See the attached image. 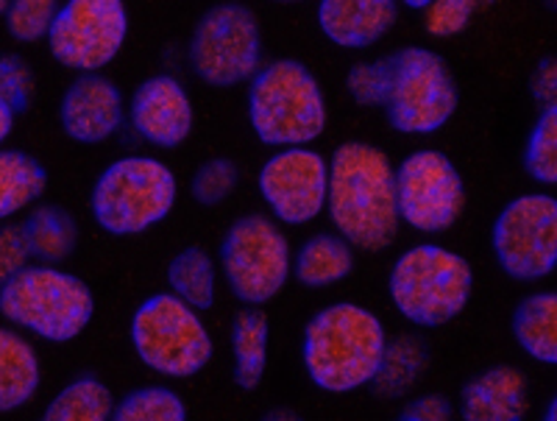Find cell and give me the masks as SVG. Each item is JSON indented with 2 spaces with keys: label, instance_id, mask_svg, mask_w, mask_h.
Here are the masks:
<instances>
[{
  "label": "cell",
  "instance_id": "cell-17",
  "mask_svg": "<svg viewBox=\"0 0 557 421\" xmlns=\"http://www.w3.org/2000/svg\"><path fill=\"white\" fill-rule=\"evenodd\" d=\"M399 0H318L315 23L341 51H371L396 28Z\"/></svg>",
  "mask_w": 557,
  "mask_h": 421
},
{
  "label": "cell",
  "instance_id": "cell-32",
  "mask_svg": "<svg viewBox=\"0 0 557 421\" xmlns=\"http://www.w3.org/2000/svg\"><path fill=\"white\" fill-rule=\"evenodd\" d=\"M240 185V168L228 157H212V160L201 162L198 171L193 173L190 193L201 207H218L223 205L232 193Z\"/></svg>",
  "mask_w": 557,
  "mask_h": 421
},
{
  "label": "cell",
  "instance_id": "cell-35",
  "mask_svg": "<svg viewBox=\"0 0 557 421\" xmlns=\"http://www.w3.org/2000/svg\"><path fill=\"white\" fill-rule=\"evenodd\" d=\"M28 262H32V251H28L26 235H23V224L3 221L0 224V287L26 269Z\"/></svg>",
  "mask_w": 557,
  "mask_h": 421
},
{
  "label": "cell",
  "instance_id": "cell-1",
  "mask_svg": "<svg viewBox=\"0 0 557 421\" xmlns=\"http://www.w3.org/2000/svg\"><path fill=\"white\" fill-rule=\"evenodd\" d=\"M326 182V215L355 249L380 255L399 237L393 162L380 146L346 140L332 151Z\"/></svg>",
  "mask_w": 557,
  "mask_h": 421
},
{
  "label": "cell",
  "instance_id": "cell-12",
  "mask_svg": "<svg viewBox=\"0 0 557 421\" xmlns=\"http://www.w3.org/2000/svg\"><path fill=\"white\" fill-rule=\"evenodd\" d=\"M399 221L424 235H441L462 218L466 182L437 148H418L393 168Z\"/></svg>",
  "mask_w": 557,
  "mask_h": 421
},
{
  "label": "cell",
  "instance_id": "cell-15",
  "mask_svg": "<svg viewBox=\"0 0 557 421\" xmlns=\"http://www.w3.org/2000/svg\"><path fill=\"white\" fill-rule=\"evenodd\" d=\"M126 117L139 140L171 151L190 140L196 128V103L182 78L173 73H153L132 92Z\"/></svg>",
  "mask_w": 557,
  "mask_h": 421
},
{
  "label": "cell",
  "instance_id": "cell-19",
  "mask_svg": "<svg viewBox=\"0 0 557 421\" xmlns=\"http://www.w3.org/2000/svg\"><path fill=\"white\" fill-rule=\"evenodd\" d=\"M42 385V363L26 332L0 324V413L32 405Z\"/></svg>",
  "mask_w": 557,
  "mask_h": 421
},
{
  "label": "cell",
  "instance_id": "cell-34",
  "mask_svg": "<svg viewBox=\"0 0 557 421\" xmlns=\"http://www.w3.org/2000/svg\"><path fill=\"white\" fill-rule=\"evenodd\" d=\"M474 17L476 12L466 0H432L430 7L421 12V26H424L426 37L451 39L469 32Z\"/></svg>",
  "mask_w": 557,
  "mask_h": 421
},
{
  "label": "cell",
  "instance_id": "cell-29",
  "mask_svg": "<svg viewBox=\"0 0 557 421\" xmlns=\"http://www.w3.org/2000/svg\"><path fill=\"white\" fill-rule=\"evenodd\" d=\"M524 171L539 185H557V107L539 112L524 146Z\"/></svg>",
  "mask_w": 557,
  "mask_h": 421
},
{
  "label": "cell",
  "instance_id": "cell-8",
  "mask_svg": "<svg viewBox=\"0 0 557 421\" xmlns=\"http://www.w3.org/2000/svg\"><path fill=\"white\" fill-rule=\"evenodd\" d=\"M460 87L446 59L426 46L391 53V90L382 107L393 132L407 137L435 135L455 117Z\"/></svg>",
  "mask_w": 557,
  "mask_h": 421
},
{
  "label": "cell",
  "instance_id": "cell-38",
  "mask_svg": "<svg viewBox=\"0 0 557 421\" xmlns=\"http://www.w3.org/2000/svg\"><path fill=\"white\" fill-rule=\"evenodd\" d=\"M14 123H17V115H14L12 109L7 103L0 101V146H7V140L12 137Z\"/></svg>",
  "mask_w": 557,
  "mask_h": 421
},
{
  "label": "cell",
  "instance_id": "cell-10",
  "mask_svg": "<svg viewBox=\"0 0 557 421\" xmlns=\"http://www.w3.org/2000/svg\"><path fill=\"white\" fill-rule=\"evenodd\" d=\"M290 243L278 221L248 212L228 226L221 243V271L237 301L262 307L290 280Z\"/></svg>",
  "mask_w": 557,
  "mask_h": 421
},
{
  "label": "cell",
  "instance_id": "cell-40",
  "mask_svg": "<svg viewBox=\"0 0 557 421\" xmlns=\"http://www.w3.org/2000/svg\"><path fill=\"white\" fill-rule=\"evenodd\" d=\"M474 12H482V9H491L496 3V0H466Z\"/></svg>",
  "mask_w": 557,
  "mask_h": 421
},
{
  "label": "cell",
  "instance_id": "cell-18",
  "mask_svg": "<svg viewBox=\"0 0 557 421\" xmlns=\"http://www.w3.org/2000/svg\"><path fill=\"white\" fill-rule=\"evenodd\" d=\"M530 408V383L519 366L496 363L462 385V421H521Z\"/></svg>",
  "mask_w": 557,
  "mask_h": 421
},
{
  "label": "cell",
  "instance_id": "cell-21",
  "mask_svg": "<svg viewBox=\"0 0 557 421\" xmlns=\"http://www.w3.org/2000/svg\"><path fill=\"white\" fill-rule=\"evenodd\" d=\"M23 235H26L28 251L34 262H48V265H64L78 249L76 215L62 205H34L23 215Z\"/></svg>",
  "mask_w": 557,
  "mask_h": 421
},
{
  "label": "cell",
  "instance_id": "cell-26",
  "mask_svg": "<svg viewBox=\"0 0 557 421\" xmlns=\"http://www.w3.org/2000/svg\"><path fill=\"white\" fill-rule=\"evenodd\" d=\"M168 285L173 296H178L198 313L212 310L218 299L215 260L201 246H187L168 262Z\"/></svg>",
  "mask_w": 557,
  "mask_h": 421
},
{
  "label": "cell",
  "instance_id": "cell-23",
  "mask_svg": "<svg viewBox=\"0 0 557 421\" xmlns=\"http://www.w3.org/2000/svg\"><path fill=\"white\" fill-rule=\"evenodd\" d=\"M48 190V171L28 151L0 146V224L26 215Z\"/></svg>",
  "mask_w": 557,
  "mask_h": 421
},
{
  "label": "cell",
  "instance_id": "cell-42",
  "mask_svg": "<svg viewBox=\"0 0 557 421\" xmlns=\"http://www.w3.org/2000/svg\"><path fill=\"white\" fill-rule=\"evenodd\" d=\"M271 3H282V7H293V3H305V0H271Z\"/></svg>",
  "mask_w": 557,
  "mask_h": 421
},
{
  "label": "cell",
  "instance_id": "cell-11",
  "mask_svg": "<svg viewBox=\"0 0 557 421\" xmlns=\"http://www.w3.org/2000/svg\"><path fill=\"white\" fill-rule=\"evenodd\" d=\"M128 28L126 0H62L45 46L64 71L101 73L123 53Z\"/></svg>",
  "mask_w": 557,
  "mask_h": 421
},
{
  "label": "cell",
  "instance_id": "cell-28",
  "mask_svg": "<svg viewBox=\"0 0 557 421\" xmlns=\"http://www.w3.org/2000/svg\"><path fill=\"white\" fill-rule=\"evenodd\" d=\"M114 421H184L187 405L182 396L165 385H146L134 388L121 403H114Z\"/></svg>",
  "mask_w": 557,
  "mask_h": 421
},
{
  "label": "cell",
  "instance_id": "cell-30",
  "mask_svg": "<svg viewBox=\"0 0 557 421\" xmlns=\"http://www.w3.org/2000/svg\"><path fill=\"white\" fill-rule=\"evenodd\" d=\"M62 0H9L0 17L9 39L17 46H39L45 42Z\"/></svg>",
  "mask_w": 557,
  "mask_h": 421
},
{
  "label": "cell",
  "instance_id": "cell-2",
  "mask_svg": "<svg viewBox=\"0 0 557 421\" xmlns=\"http://www.w3.org/2000/svg\"><path fill=\"white\" fill-rule=\"evenodd\" d=\"M387 332L380 315L357 301H335L307 321L301 363L315 388L355 394L374 380Z\"/></svg>",
  "mask_w": 557,
  "mask_h": 421
},
{
  "label": "cell",
  "instance_id": "cell-43",
  "mask_svg": "<svg viewBox=\"0 0 557 421\" xmlns=\"http://www.w3.org/2000/svg\"><path fill=\"white\" fill-rule=\"evenodd\" d=\"M7 7H9V0H0V17H3V12H7Z\"/></svg>",
  "mask_w": 557,
  "mask_h": 421
},
{
  "label": "cell",
  "instance_id": "cell-7",
  "mask_svg": "<svg viewBox=\"0 0 557 421\" xmlns=\"http://www.w3.org/2000/svg\"><path fill=\"white\" fill-rule=\"evenodd\" d=\"M262 62V23L248 3L221 0L203 9L187 42V64L198 82L212 90H232L248 84Z\"/></svg>",
  "mask_w": 557,
  "mask_h": 421
},
{
  "label": "cell",
  "instance_id": "cell-13",
  "mask_svg": "<svg viewBox=\"0 0 557 421\" xmlns=\"http://www.w3.org/2000/svg\"><path fill=\"white\" fill-rule=\"evenodd\" d=\"M491 249L510 280H546L557 269V198L524 193L507 201L491 230Z\"/></svg>",
  "mask_w": 557,
  "mask_h": 421
},
{
  "label": "cell",
  "instance_id": "cell-31",
  "mask_svg": "<svg viewBox=\"0 0 557 421\" xmlns=\"http://www.w3.org/2000/svg\"><path fill=\"white\" fill-rule=\"evenodd\" d=\"M391 90V53L371 62H355L346 73L348 98L362 109H382Z\"/></svg>",
  "mask_w": 557,
  "mask_h": 421
},
{
  "label": "cell",
  "instance_id": "cell-33",
  "mask_svg": "<svg viewBox=\"0 0 557 421\" xmlns=\"http://www.w3.org/2000/svg\"><path fill=\"white\" fill-rule=\"evenodd\" d=\"M37 96V73L32 62L17 51H0V101L14 115L26 112Z\"/></svg>",
  "mask_w": 557,
  "mask_h": 421
},
{
  "label": "cell",
  "instance_id": "cell-36",
  "mask_svg": "<svg viewBox=\"0 0 557 421\" xmlns=\"http://www.w3.org/2000/svg\"><path fill=\"white\" fill-rule=\"evenodd\" d=\"M401 421H449L455 419V405L441 394H421L407 399L399 413Z\"/></svg>",
  "mask_w": 557,
  "mask_h": 421
},
{
  "label": "cell",
  "instance_id": "cell-39",
  "mask_svg": "<svg viewBox=\"0 0 557 421\" xmlns=\"http://www.w3.org/2000/svg\"><path fill=\"white\" fill-rule=\"evenodd\" d=\"M430 3H432V0H399L401 9H410V12H418V14L424 12V9L430 7Z\"/></svg>",
  "mask_w": 557,
  "mask_h": 421
},
{
  "label": "cell",
  "instance_id": "cell-25",
  "mask_svg": "<svg viewBox=\"0 0 557 421\" xmlns=\"http://www.w3.org/2000/svg\"><path fill=\"white\" fill-rule=\"evenodd\" d=\"M513 338L535 363H557V294H530L513 310Z\"/></svg>",
  "mask_w": 557,
  "mask_h": 421
},
{
  "label": "cell",
  "instance_id": "cell-9",
  "mask_svg": "<svg viewBox=\"0 0 557 421\" xmlns=\"http://www.w3.org/2000/svg\"><path fill=\"white\" fill-rule=\"evenodd\" d=\"M134 355L146 369L168 380L201 374L215 355V344L198 310L173 294H153L132 315Z\"/></svg>",
  "mask_w": 557,
  "mask_h": 421
},
{
  "label": "cell",
  "instance_id": "cell-4",
  "mask_svg": "<svg viewBox=\"0 0 557 421\" xmlns=\"http://www.w3.org/2000/svg\"><path fill=\"white\" fill-rule=\"evenodd\" d=\"M96 315V296L62 265L28 262L0 287V319L45 344H70Z\"/></svg>",
  "mask_w": 557,
  "mask_h": 421
},
{
  "label": "cell",
  "instance_id": "cell-41",
  "mask_svg": "<svg viewBox=\"0 0 557 421\" xmlns=\"http://www.w3.org/2000/svg\"><path fill=\"white\" fill-rule=\"evenodd\" d=\"M555 408H557V399H555V396H552V399H549V408L544 410V419H546V421H555V419H557Z\"/></svg>",
  "mask_w": 557,
  "mask_h": 421
},
{
  "label": "cell",
  "instance_id": "cell-16",
  "mask_svg": "<svg viewBox=\"0 0 557 421\" xmlns=\"http://www.w3.org/2000/svg\"><path fill=\"white\" fill-rule=\"evenodd\" d=\"M126 123V98L107 73H76L59 101V126L73 143L101 146Z\"/></svg>",
  "mask_w": 557,
  "mask_h": 421
},
{
  "label": "cell",
  "instance_id": "cell-6",
  "mask_svg": "<svg viewBox=\"0 0 557 421\" xmlns=\"http://www.w3.org/2000/svg\"><path fill=\"white\" fill-rule=\"evenodd\" d=\"M178 198L176 173L157 157H121L92 185L89 210L96 224L114 237H134L162 224Z\"/></svg>",
  "mask_w": 557,
  "mask_h": 421
},
{
  "label": "cell",
  "instance_id": "cell-24",
  "mask_svg": "<svg viewBox=\"0 0 557 421\" xmlns=\"http://www.w3.org/2000/svg\"><path fill=\"white\" fill-rule=\"evenodd\" d=\"M271 324L262 307L246 305L232 319V376L243 391H257L265 380Z\"/></svg>",
  "mask_w": 557,
  "mask_h": 421
},
{
  "label": "cell",
  "instance_id": "cell-22",
  "mask_svg": "<svg viewBox=\"0 0 557 421\" xmlns=\"http://www.w3.org/2000/svg\"><path fill=\"white\" fill-rule=\"evenodd\" d=\"M430 369V344L421 335L401 332L385 340L380 369H376L371 388L380 399H407Z\"/></svg>",
  "mask_w": 557,
  "mask_h": 421
},
{
  "label": "cell",
  "instance_id": "cell-20",
  "mask_svg": "<svg viewBox=\"0 0 557 421\" xmlns=\"http://www.w3.org/2000/svg\"><path fill=\"white\" fill-rule=\"evenodd\" d=\"M355 246L337 232H318L307 237L290 260V274L310 290L341 285L355 271Z\"/></svg>",
  "mask_w": 557,
  "mask_h": 421
},
{
  "label": "cell",
  "instance_id": "cell-14",
  "mask_svg": "<svg viewBox=\"0 0 557 421\" xmlns=\"http://www.w3.org/2000/svg\"><path fill=\"white\" fill-rule=\"evenodd\" d=\"M326 182L330 162L310 146L278 148L257 176V187L273 221L287 226H307L323 215Z\"/></svg>",
  "mask_w": 557,
  "mask_h": 421
},
{
  "label": "cell",
  "instance_id": "cell-27",
  "mask_svg": "<svg viewBox=\"0 0 557 421\" xmlns=\"http://www.w3.org/2000/svg\"><path fill=\"white\" fill-rule=\"evenodd\" d=\"M114 396L98 376L84 374L64 385L42 410V421H107L112 419Z\"/></svg>",
  "mask_w": 557,
  "mask_h": 421
},
{
  "label": "cell",
  "instance_id": "cell-37",
  "mask_svg": "<svg viewBox=\"0 0 557 421\" xmlns=\"http://www.w3.org/2000/svg\"><path fill=\"white\" fill-rule=\"evenodd\" d=\"M530 96L539 109L557 107V62L555 57L539 59L535 71L530 73Z\"/></svg>",
  "mask_w": 557,
  "mask_h": 421
},
{
  "label": "cell",
  "instance_id": "cell-5",
  "mask_svg": "<svg viewBox=\"0 0 557 421\" xmlns=\"http://www.w3.org/2000/svg\"><path fill=\"white\" fill-rule=\"evenodd\" d=\"M387 294L401 319L421 330H437L469 307L474 269L466 257L446 246L418 243L393 262Z\"/></svg>",
  "mask_w": 557,
  "mask_h": 421
},
{
  "label": "cell",
  "instance_id": "cell-3",
  "mask_svg": "<svg viewBox=\"0 0 557 421\" xmlns=\"http://www.w3.org/2000/svg\"><path fill=\"white\" fill-rule=\"evenodd\" d=\"M246 112L257 140L273 148L312 146L330 123L323 84L301 59L262 62L246 84Z\"/></svg>",
  "mask_w": 557,
  "mask_h": 421
}]
</instances>
